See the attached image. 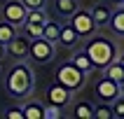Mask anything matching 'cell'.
<instances>
[{
  "instance_id": "1",
  "label": "cell",
  "mask_w": 124,
  "mask_h": 119,
  "mask_svg": "<svg viewBox=\"0 0 124 119\" xmlns=\"http://www.w3.org/2000/svg\"><path fill=\"white\" fill-rule=\"evenodd\" d=\"M5 86H7V91H9V96L19 98V100L28 98V96H31V91H33V86H35L33 70L28 68L26 63H16V65L7 72Z\"/></svg>"
},
{
  "instance_id": "2",
  "label": "cell",
  "mask_w": 124,
  "mask_h": 119,
  "mask_svg": "<svg viewBox=\"0 0 124 119\" xmlns=\"http://www.w3.org/2000/svg\"><path fill=\"white\" fill-rule=\"evenodd\" d=\"M84 54L89 56V61H91L94 68H101V70H103L110 61H115V58L119 56V51H117V44L110 42L108 37H94V40L87 42Z\"/></svg>"
},
{
  "instance_id": "3",
  "label": "cell",
  "mask_w": 124,
  "mask_h": 119,
  "mask_svg": "<svg viewBox=\"0 0 124 119\" xmlns=\"http://www.w3.org/2000/svg\"><path fill=\"white\" fill-rule=\"evenodd\" d=\"M70 28L75 30V35L80 37V40H84V37H91L98 26L94 23L89 9H80V7H77L75 12L70 14Z\"/></svg>"
},
{
  "instance_id": "4",
  "label": "cell",
  "mask_w": 124,
  "mask_h": 119,
  "mask_svg": "<svg viewBox=\"0 0 124 119\" xmlns=\"http://www.w3.org/2000/svg\"><path fill=\"white\" fill-rule=\"evenodd\" d=\"M56 82L61 84V86H66L68 91H77L84 84V72L77 70L75 65L68 61V63H63L61 68L56 70Z\"/></svg>"
},
{
  "instance_id": "5",
  "label": "cell",
  "mask_w": 124,
  "mask_h": 119,
  "mask_svg": "<svg viewBox=\"0 0 124 119\" xmlns=\"http://www.w3.org/2000/svg\"><path fill=\"white\" fill-rule=\"evenodd\" d=\"M28 56L33 58L35 63H47L52 61V56H54V42L45 40V37H33L31 44H28Z\"/></svg>"
},
{
  "instance_id": "6",
  "label": "cell",
  "mask_w": 124,
  "mask_h": 119,
  "mask_svg": "<svg viewBox=\"0 0 124 119\" xmlns=\"http://www.w3.org/2000/svg\"><path fill=\"white\" fill-rule=\"evenodd\" d=\"M26 12L28 9L21 5V0H7L2 5V21H7V23L19 28L23 23V19H26Z\"/></svg>"
},
{
  "instance_id": "7",
  "label": "cell",
  "mask_w": 124,
  "mask_h": 119,
  "mask_svg": "<svg viewBox=\"0 0 124 119\" xmlns=\"http://www.w3.org/2000/svg\"><path fill=\"white\" fill-rule=\"evenodd\" d=\"M96 96L103 100V103H112L117 96H122V84H117V82H112L110 77H101L96 82Z\"/></svg>"
},
{
  "instance_id": "8",
  "label": "cell",
  "mask_w": 124,
  "mask_h": 119,
  "mask_svg": "<svg viewBox=\"0 0 124 119\" xmlns=\"http://www.w3.org/2000/svg\"><path fill=\"white\" fill-rule=\"evenodd\" d=\"M28 44H31V37H26V35H14L12 40L5 44V54H12L14 58H26L28 56Z\"/></svg>"
},
{
  "instance_id": "9",
  "label": "cell",
  "mask_w": 124,
  "mask_h": 119,
  "mask_svg": "<svg viewBox=\"0 0 124 119\" xmlns=\"http://www.w3.org/2000/svg\"><path fill=\"white\" fill-rule=\"evenodd\" d=\"M47 100L52 105H59V107H66V105L70 103V91L66 89V86H61V84L56 82V84H52L47 89Z\"/></svg>"
},
{
  "instance_id": "10",
  "label": "cell",
  "mask_w": 124,
  "mask_h": 119,
  "mask_svg": "<svg viewBox=\"0 0 124 119\" xmlns=\"http://www.w3.org/2000/svg\"><path fill=\"white\" fill-rule=\"evenodd\" d=\"M89 14H91V19H94L96 26H108V19H110L112 9H110V5H105V2H96V5L89 9Z\"/></svg>"
},
{
  "instance_id": "11",
  "label": "cell",
  "mask_w": 124,
  "mask_h": 119,
  "mask_svg": "<svg viewBox=\"0 0 124 119\" xmlns=\"http://www.w3.org/2000/svg\"><path fill=\"white\" fill-rule=\"evenodd\" d=\"M56 42H59L61 47H75L77 42H80V37H77L75 30L70 28V23H61L59 35H56Z\"/></svg>"
},
{
  "instance_id": "12",
  "label": "cell",
  "mask_w": 124,
  "mask_h": 119,
  "mask_svg": "<svg viewBox=\"0 0 124 119\" xmlns=\"http://www.w3.org/2000/svg\"><path fill=\"white\" fill-rule=\"evenodd\" d=\"M105 77H110L112 82H117V84H124V61L122 58H115V61H110L108 65H105Z\"/></svg>"
},
{
  "instance_id": "13",
  "label": "cell",
  "mask_w": 124,
  "mask_h": 119,
  "mask_svg": "<svg viewBox=\"0 0 124 119\" xmlns=\"http://www.w3.org/2000/svg\"><path fill=\"white\" fill-rule=\"evenodd\" d=\"M108 23L112 26V30H115L117 37H122V35H124V5H117V9L110 14Z\"/></svg>"
},
{
  "instance_id": "14",
  "label": "cell",
  "mask_w": 124,
  "mask_h": 119,
  "mask_svg": "<svg viewBox=\"0 0 124 119\" xmlns=\"http://www.w3.org/2000/svg\"><path fill=\"white\" fill-rule=\"evenodd\" d=\"M21 112H23V119H42L45 105H40L38 100H28L26 105H21Z\"/></svg>"
},
{
  "instance_id": "15",
  "label": "cell",
  "mask_w": 124,
  "mask_h": 119,
  "mask_svg": "<svg viewBox=\"0 0 124 119\" xmlns=\"http://www.w3.org/2000/svg\"><path fill=\"white\" fill-rule=\"evenodd\" d=\"M70 63H73V65H75L77 70H82L84 75L94 70V65H91V61H89V56L84 54V51H77V54L73 56V58H70Z\"/></svg>"
},
{
  "instance_id": "16",
  "label": "cell",
  "mask_w": 124,
  "mask_h": 119,
  "mask_svg": "<svg viewBox=\"0 0 124 119\" xmlns=\"http://www.w3.org/2000/svg\"><path fill=\"white\" fill-rule=\"evenodd\" d=\"M59 28H61V21H45V26H42V37L49 42H54L56 44V35H59Z\"/></svg>"
},
{
  "instance_id": "17",
  "label": "cell",
  "mask_w": 124,
  "mask_h": 119,
  "mask_svg": "<svg viewBox=\"0 0 124 119\" xmlns=\"http://www.w3.org/2000/svg\"><path fill=\"white\" fill-rule=\"evenodd\" d=\"M77 0H56V12L63 14V16H70V14L77 9Z\"/></svg>"
},
{
  "instance_id": "18",
  "label": "cell",
  "mask_w": 124,
  "mask_h": 119,
  "mask_svg": "<svg viewBox=\"0 0 124 119\" xmlns=\"http://www.w3.org/2000/svg\"><path fill=\"white\" fill-rule=\"evenodd\" d=\"M49 16L45 9H28L26 12V19H23V23H45Z\"/></svg>"
},
{
  "instance_id": "19",
  "label": "cell",
  "mask_w": 124,
  "mask_h": 119,
  "mask_svg": "<svg viewBox=\"0 0 124 119\" xmlns=\"http://www.w3.org/2000/svg\"><path fill=\"white\" fill-rule=\"evenodd\" d=\"M14 35H16V26L7 23V21H0V42H2V44H7Z\"/></svg>"
},
{
  "instance_id": "20",
  "label": "cell",
  "mask_w": 124,
  "mask_h": 119,
  "mask_svg": "<svg viewBox=\"0 0 124 119\" xmlns=\"http://www.w3.org/2000/svg\"><path fill=\"white\" fill-rule=\"evenodd\" d=\"M75 117H80V119H94V107H91V103H87V100L77 103L75 105Z\"/></svg>"
},
{
  "instance_id": "21",
  "label": "cell",
  "mask_w": 124,
  "mask_h": 119,
  "mask_svg": "<svg viewBox=\"0 0 124 119\" xmlns=\"http://www.w3.org/2000/svg\"><path fill=\"white\" fill-rule=\"evenodd\" d=\"M94 119H112V107H110V103H101L94 107Z\"/></svg>"
},
{
  "instance_id": "22",
  "label": "cell",
  "mask_w": 124,
  "mask_h": 119,
  "mask_svg": "<svg viewBox=\"0 0 124 119\" xmlns=\"http://www.w3.org/2000/svg\"><path fill=\"white\" fill-rule=\"evenodd\" d=\"M21 26H23V35L33 40V37H40L42 35V26L45 23H21Z\"/></svg>"
},
{
  "instance_id": "23",
  "label": "cell",
  "mask_w": 124,
  "mask_h": 119,
  "mask_svg": "<svg viewBox=\"0 0 124 119\" xmlns=\"http://www.w3.org/2000/svg\"><path fill=\"white\" fill-rule=\"evenodd\" d=\"M63 107H59V105H52L49 103L47 107H45V112H42V119H61L63 117Z\"/></svg>"
},
{
  "instance_id": "24",
  "label": "cell",
  "mask_w": 124,
  "mask_h": 119,
  "mask_svg": "<svg viewBox=\"0 0 124 119\" xmlns=\"http://www.w3.org/2000/svg\"><path fill=\"white\" fill-rule=\"evenodd\" d=\"M110 107H112V117H117V119L124 117V98H122V96L115 98V100L110 103Z\"/></svg>"
},
{
  "instance_id": "25",
  "label": "cell",
  "mask_w": 124,
  "mask_h": 119,
  "mask_svg": "<svg viewBox=\"0 0 124 119\" xmlns=\"http://www.w3.org/2000/svg\"><path fill=\"white\" fill-rule=\"evenodd\" d=\"M5 119H23V112H21V105H14V107H7V110H5Z\"/></svg>"
},
{
  "instance_id": "26",
  "label": "cell",
  "mask_w": 124,
  "mask_h": 119,
  "mask_svg": "<svg viewBox=\"0 0 124 119\" xmlns=\"http://www.w3.org/2000/svg\"><path fill=\"white\" fill-rule=\"evenodd\" d=\"M21 5L26 7V9H45L47 0H21Z\"/></svg>"
},
{
  "instance_id": "27",
  "label": "cell",
  "mask_w": 124,
  "mask_h": 119,
  "mask_svg": "<svg viewBox=\"0 0 124 119\" xmlns=\"http://www.w3.org/2000/svg\"><path fill=\"white\" fill-rule=\"evenodd\" d=\"M2 56H5V44L0 42V58H2Z\"/></svg>"
},
{
  "instance_id": "28",
  "label": "cell",
  "mask_w": 124,
  "mask_h": 119,
  "mask_svg": "<svg viewBox=\"0 0 124 119\" xmlns=\"http://www.w3.org/2000/svg\"><path fill=\"white\" fill-rule=\"evenodd\" d=\"M112 2H115V5H124V0H112Z\"/></svg>"
},
{
  "instance_id": "29",
  "label": "cell",
  "mask_w": 124,
  "mask_h": 119,
  "mask_svg": "<svg viewBox=\"0 0 124 119\" xmlns=\"http://www.w3.org/2000/svg\"><path fill=\"white\" fill-rule=\"evenodd\" d=\"M0 72H2V68H0Z\"/></svg>"
}]
</instances>
